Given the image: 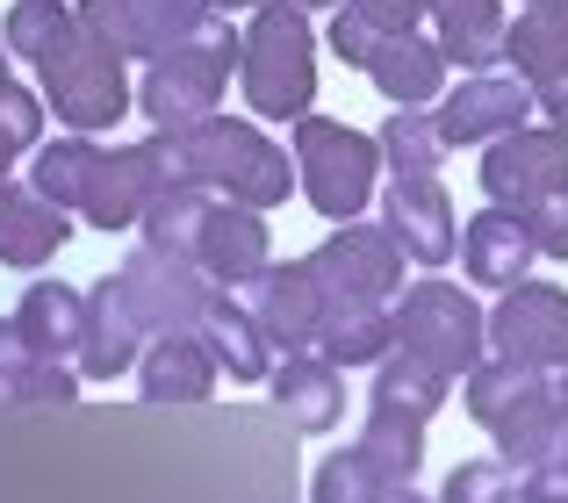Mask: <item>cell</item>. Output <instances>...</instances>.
<instances>
[{"mask_svg":"<svg viewBox=\"0 0 568 503\" xmlns=\"http://www.w3.org/2000/svg\"><path fill=\"white\" fill-rule=\"evenodd\" d=\"M14 324H22V338L43 360H72L87 338V288H72V280H29V295L14 302Z\"/></svg>","mask_w":568,"mask_h":503,"instance_id":"83f0119b","label":"cell"},{"mask_svg":"<svg viewBox=\"0 0 568 503\" xmlns=\"http://www.w3.org/2000/svg\"><path fill=\"white\" fill-rule=\"evenodd\" d=\"M483 195L497 209H532V202L568 195V130L561 123H518L504 137H489Z\"/></svg>","mask_w":568,"mask_h":503,"instance_id":"ba28073f","label":"cell"},{"mask_svg":"<svg viewBox=\"0 0 568 503\" xmlns=\"http://www.w3.org/2000/svg\"><path fill=\"white\" fill-rule=\"evenodd\" d=\"M72 29H80V14H72L65 0H14L0 43H8V58H22V65H43Z\"/></svg>","mask_w":568,"mask_h":503,"instance_id":"836d02e7","label":"cell"},{"mask_svg":"<svg viewBox=\"0 0 568 503\" xmlns=\"http://www.w3.org/2000/svg\"><path fill=\"white\" fill-rule=\"evenodd\" d=\"M489 439H497V461L504 468H540L547 453L568 439V418H561L555 389H540L532 403H518L511 418H497V424H489Z\"/></svg>","mask_w":568,"mask_h":503,"instance_id":"f1b7e54d","label":"cell"},{"mask_svg":"<svg viewBox=\"0 0 568 503\" xmlns=\"http://www.w3.org/2000/svg\"><path fill=\"white\" fill-rule=\"evenodd\" d=\"M460 381H468V418L483 424V432H489L497 418H511L518 403H532V396L547 389V374H532V367H518V360H497V352H489L483 367H468Z\"/></svg>","mask_w":568,"mask_h":503,"instance_id":"4dcf8cb0","label":"cell"},{"mask_svg":"<svg viewBox=\"0 0 568 503\" xmlns=\"http://www.w3.org/2000/svg\"><path fill=\"white\" fill-rule=\"evenodd\" d=\"M518 8H540V14H561L568 22V0H518Z\"/></svg>","mask_w":568,"mask_h":503,"instance_id":"ee69618b","label":"cell"},{"mask_svg":"<svg viewBox=\"0 0 568 503\" xmlns=\"http://www.w3.org/2000/svg\"><path fill=\"white\" fill-rule=\"evenodd\" d=\"M65 238H72V216L58 202H43L37 187L0 181V266L37 274V266H51L65 252Z\"/></svg>","mask_w":568,"mask_h":503,"instance_id":"d6986e66","label":"cell"},{"mask_svg":"<svg viewBox=\"0 0 568 503\" xmlns=\"http://www.w3.org/2000/svg\"><path fill=\"white\" fill-rule=\"evenodd\" d=\"M87 22V37H101L115 58H159L173 43H187L194 29H209L223 14V0H80L72 8Z\"/></svg>","mask_w":568,"mask_h":503,"instance_id":"30bf717a","label":"cell"},{"mask_svg":"<svg viewBox=\"0 0 568 503\" xmlns=\"http://www.w3.org/2000/svg\"><path fill=\"white\" fill-rule=\"evenodd\" d=\"M324 43H332V58H338V65L367 72V58L382 51V29H367L353 8H338V14H332V29H324Z\"/></svg>","mask_w":568,"mask_h":503,"instance_id":"74e56055","label":"cell"},{"mask_svg":"<svg viewBox=\"0 0 568 503\" xmlns=\"http://www.w3.org/2000/svg\"><path fill=\"white\" fill-rule=\"evenodd\" d=\"M532 238H526V224H518V209H483V216H468V230H460V266H468V280L475 288H518V280L532 274Z\"/></svg>","mask_w":568,"mask_h":503,"instance_id":"603a6c76","label":"cell"},{"mask_svg":"<svg viewBox=\"0 0 568 503\" xmlns=\"http://www.w3.org/2000/svg\"><path fill=\"white\" fill-rule=\"evenodd\" d=\"M274 259V230H266V209H245V202H223L209 195L202 202V224H194V245H187V266H202L209 288H252Z\"/></svg>","mask_w":568,"mask_h":503,"instance_id":"4fadbf2b","label":"cell"},{"mask_svg":"<svg viewBox=\"0 0 568 503\" xmlns=\"http://www.w3.org/2000/svg\"><path fill=\"white\" fill-rule=\"evenodd\" d=\"M454 396V374H439L432 360H417L410 346H388L375 360V381H367V410L382 418H410V424H432Z\"/></svg>","mask_w":568,"mask_h":503,"instance_id":"cb8c5ba5","label":"cell"},{"mask_svg":"<svg viewBox=\"0 0 568 503\" xmlns=\"http://www.w3.org/2000/svg\"><path fill=\"white\" fill-rule=\"evenodd\" d=\"M439 137L446 144H489L504 130L532 123V86L518 72H468L454 94H439Z\"/></svg>","mask_w":568,"mask_h":503,"instance_id":"9a60e30c","label":"cell"},{"mask_svg":"<svg viewBox=\"0 0 568 503\" xmlns=\"http://www.w3.org/2000/svg\"><path fill=\"white\" fill-rule=\"evenodd\" d=\"M237 94L260 123H295L317 101V29L295 0H260L237 37Z\"/></svg>","mask_w":568,"mask_h":503,"instance_id":"3957f363","label":"cell"},{"mask_svg":"<svg viewBox=\"0 0 568 503\" xmlns=\"http://www.w3.org/2000/svg\"><path fill=\"white\" fill-rule=\"evenodd\" d=\"M252 317H260L274 360H281V352H317L324 288H317V274H310V259H288V266L266 259V274L252 280Z\"/></svg>","mask_w":568,"mask_h":503,"instance_id":"2e32d148","label":"cell"},{"mask_svg":"<svg viewBox=\"0 0 568 503\" xmlns=\"http://www.w3.org/2000/svg\"><path fill=\"white\" fill-rule=\"evenodd\" d=\"M0 403L8 410H65V403H80V374H72L65 360H43L14 317H0Z\"/></svg>","mask_w":568,"mask_h":503,"instance_id":"ffe728a7","label":"cell"},{"mask_svg":"<svg viewBox=\"0 0 568 503\" xmlns=\"http://www.w3.org/2000/svg\"><path fill=\"white\" fill-rule=\"evenodd\" d=\"M504 58H511L518 80H547V72H568V22L561 14H540V8H518L511 29H504Z\"/></svg>","mask_w":568,"mask_h":503,"instance_id":"f546056e","label":"cell"},{"mask_svg":"<svg viewBox=\"0 0 568 503\" xmlns=\"http://www.w3.org/2000/svg\"><path fill=\"white\" fill-rule=\"evenodd\" d=\"M43 144V94H29V86L0 80V181L14 173V158L37 152Z\"/></svg>","mask_w":568,"mask_h":503,"instance_id":"d590c367","label":"cell"},{"mask_svg":"<svg viewBox=\"0 0 568 503\" xmlns=\"http://www.w3.org/2000/svg\"><path fill=\"white\" fill-rule=\"evenodd\" d=\"M388 317H396V346H410L417 360H432L454 381L489 360V309H475V295L454 288V280H439V274L410 280Z\"/></svg>","mask_w":568,"mask_h":503,"instance_id":"52a82bcc","label":"cell"},{"mask_svg":"<svg viewBox=\"0 0 568 503\" xmlns=\"http://www.w3.org/2000/svg\"><path fill=\"white\" fill-rule=\"evenodd\" d=\"M152 346V331L138 324V309H130V295H123V280H94L87 288V338H80V381H115V374H130L138 367V352Z\"/></svg>","mask_w":568,"mask_h":503,"instance_id":"e0dca14e","label":"cell"},{"mask_svg":"<svg viewBox=\"0 0 568 503\" xmlns=\"http://www.w3.org/2000/svg\"><path fill=\"white\" fill-rule=\"evenodd\" d=\"M144 152L159 158L166 187H202V195L245 202V209H281L295 195V158L281 144H266L260 123H237V115H202V123H181V130H152Z\"/></svg>","mask_w":568,"mask_h":503,"instance_id":"6da1fadb","label":"cell"},{"mask_svg":"<svg viewBox=\"0 0 568 503\" xmlns=\"http://www.w3.org/2000/svg\"><path fill=\"white\" fill-rule=\"evenodd\" d=\"M403 245L388 238L382 224H338L332 238L310 252V274H317L324 295H346V302H396L403 295Z\"/></svg>","mask_w":568,"mask_h":503,"instance_id":"8fae6325","label":"cell"},{"mask_svg":"<svg viewBox=\"0 0 568 503\" xmlns=\"http://www.w3.org/2000/svg\"><path fill=\"white\" fill-rule=\"evenodd\" d=\"M346 367H332L324 352H281L274 367H266V396H274V410L295 424V432H332L338 418H346Z\"/></svg>","mask_w":568,"mask_h":503,"instance_id":"ac0fdd59","label":"cell"},{"mask_svg":"<svg viewBox=\"0 0 568 503\" xmlns=\"http://www.w3.org/2000/svg\"><path fill=\"white\" fill-rule=\"evenodd\" d=\"M388 346H396V317H388V302H346V295H324L317 352L332 367H375Z\"/></svg>","mask_w":568,"mask_h":503,"instance_id":"4316f807","label":"cell"},{"mask_svg":"<svg viewBox=\"0 0 568 503\" xmlns=\"http://www.w3.org/2000/svg\"><path fill=\"white\" fill-rule=\"evenodd\" d=\"M382 490H388V482L367 468V453L361 446H338V453H324V461H317L310 503H375Z\"/></svg>","mask_w":568,"mask_h":503,"instance_id":"e575fe53","label":"cell"},{"mask_svg":"<svg viewBox=\"0 0 568 503\" xmlns=\"http://www.w3.org/2000/svg\"><path fill=\"white\" fill-rule=\"evenodd\" d=\"M375 503H432V496H417V482H396V490H382Z\"/></svg>","mask_w":568,"mask_h":503,"instance_id":"b9f144b4","label":"cell"},{"mask_svg":"<svg viewBox=\"0 0 568 503\" xmlns=\"http://www.w3.org/2000/svg\"><path fill=\"white\" fill-rule=\"evenodd\" d=\"M518 224H526V238H532V252H540V259H568V195L518 209Z\"/></svg>","mask_w":568,"mask_h":503,"instance_id":"f35d334b","label":"cell"},{"mask_svg":"<svg viewBox=\"0 0 568 503\" xmlns=\"http://www.w3.org/2000/svg\"><path fill=\"white\" fill-rule=\"evenodd\" d=\"M288 158H295V187L310 195V209L324 224H353V216L375 202V181H382V144L353 123H332V115H295V137H288Z\"/></svg>","mask_w":568,"mask_h":503,"instance_id":"277c9868","label":"cell"},{"mask_svg":"<svg viewBox=\"0 0 568 503\" xmlns=\"http://www.w3.org/2000/svg\"><path fill=\"white\" fill-rule=\"evenodd\" d=\"M432 503H518V482H511L504 461H460L454 475L439 482Z\"/></svg>","mask_w":568,"mask_h":503,"instance_id":"8d00e7d4","label":"cell"},{"mask_svg":"<svg viewBox=\"0 0 568 503\" xmlns=\"http://www.w3.org/2000/svg\"><path fill=\"white\" fill-rule=\"evenodd\" d=\"M209 389H216V360H209L202 331H166L138 352L144 403H209Z\"/></svg>","mask_w":568,"mask_h":503,"instance_id":"44dd1931","label":"cell"},{"mask_svg":"<svg viewBox=\"0 0 568 503\" xmlns=\"http://www.w3.org/2000/svg\"><path fill=\"white\" fill-rule=\"evenodd\" d=\"M425 22L439 29L446 65H460V72H497L504 65V29H511L504 0H425Z\"/></svg>","mask_w":568,"mask_h":503,"instance_id":"7402d4cb","label":"cell"},{"mask_svg":"<svg viewBox=\"0 0 568 503\" xmlns=\"http://www.w3.org/2000/svg\"><path fill=\"white\" fill-rule=\"evenodd\" d=\"M382 230L403 245L410 266H446L460 252V224H454V202H446L439 173H396L382 195Z\"/></svg>","mask_w":568,"mask_h":503,"instance_id":"5bb4252c","label":"cell"},{"mask_svg":"<svg viewBox=\"0 0 568 503\" xmlns=\"http://www.w3.org/2000/svg\"><path fill=\"white\" fill-rule=\"evenodd\" d=\"M295 8H303V14H310V8H338V0H295Z\"/></svg>","mask_w":568,"mask_h":503,"instance_id":"f6af8a7d","label":"cell"},{"mask_svg":"<svg viewBox=\"0 0 568 503\" xmlns=\"http://www.w3.org/2000/svg\"><path fill=\"white\" fill-rule=\"evenodd\" d=\"M0 80H8V43H0Z\"/></svg>","mask_w":568,"mask_h":503,"instance_id":"c3c4849f","label":"cell"},{"mask_svg":"<svg viewBox=\"0 0 568 503\" xmlns=\"http://www.w3.org/2000/svg\"><path fill=\"white\" fill-rule=\"evenodd\" d=\"M375 94H388V109H425L432 94H446V51L432 37H382V51L367 58Z\"/></svg>","mask_w":568,"mask_h":503,"instance_id":"484cf974","label":"cell"},{"mask_svg":"<svg viewBox=\"0 0 568 503\" xmlns=\"http://www.w3.org/2000/svg\"><path fill=\"white\" fill-rule=\"evenodd\" d=\"M223 8H260V0H223Z\"/></svg>","mask_w":568,"mask_h":503,"instance_id":"7dc6e473","label":"cell"},{"mask_svg":"<svg viewBox=\"0 0 568 503\" xmlns=\"http://www.w3.org/2000/svg\"><path fill=\"white\" fill-rule=\"evenodd\" d=\"M489 352L532 367V374H555L568 360V288L561 280L526 274L518 288H504L497 309H489Z\"/></svg>","mask_w":568,"mask_h":503,"instance_id":"9c48e42d","label":"cell"},{"mask_svg":"<svg viewBox=\"0 0 568 503\" xmlns=\"http://www.w3.org/2000/svg\"><path fill=\"white\" fill-rule=\"evenodd\" d=\"M353 446H361V453H367V468H375L388 490H396V482H417V468H425V424L367 410V432L353 439Z\"/></svg>","mask_w":568,"mask_h":503,"instance_id":"d6a6232c","label":"cell"},{"mask_svg":"<svg viewBox=\"0 0 568 503\" xmlns=\"http://www.w3.org/2000/svg\"><path fill=\"white\" fill-rule=\"evenodd\" d=\"M37 94H43V109H58V123L80 130V137H101V130H115L138 109V86H130L123 58L101 37H87V22L37 65Z\"/></svg>","mask_w":568,"mask_h":503,"instance_id":"8992f818","label":"cell"},{"mask_svg":"<svg viewBox=\"0 0 568 503\" xmlns=\"http://www.w3.org/2000/svg\"><path fill=\"white\" fill-rule=\"evenodd\" d=\"M194 331H202V346H209V360H216V374H231V381H266V367H274V346H266V331H260V317H252V302H237L231 288H216Z\"/></svg>","mask_w":568,"mask_h":503,"instance_id":"d4e9b609","label":"cell"},{"mask_svg":"<svg viewBox=\"0 0 568 503\" xmlns=\"http://www.w3.org/2000/svg\"><path fill=\"white\" fill-rule=\"evenodd\" d=\"M547 389H555V403H561V418H568V360L555 367V374H547Z\"/></svg>","mask_w":568,"mask_h":503,"instance_id":"7bdbcfd3","label":"cell"},{"mask_svg":"<svg viewBox=\"0 0 568 503\" xmlns=\"http://www.w3.org/2000/svg\"><path fill=\"white\" fill-rule=\"evenodd\" d=\"M231 72H237V29L216 14V22L194 29L187 43H173V51L144 58V80H138L144 123H152V130H181V123H202V115H216V101H223V86H231Z\"/></svg>","mask_w":568,"mask_h":503,"instance_id":"5b68a950","label":"cell"},{"mask_svg":"<svg viewBox=\"0 0 568 503\" xmlns=\"http://www.w3.org/2000/svg\"><path fill=\"white\" fill-rule=\"evenodd\" d=\"M29 187L87 230H138V216L152 209L166 181H159V158L144 144H94L65 130L58 144L29 152Z\"/></svg>","mask_w":568,"mask_h":503,"instance_id":"7a4b0ae2","label":"cell"},{"mask_svg":"<svg viewBox=\"0 0 568 503\" xmlns=\"http://www.w3.org/2000/svg\"><path fill=\"white\" fill-rule=\"evenodd\" d=\"M532 115H547V123L568 130V72H547V80H532Z\"/></svg>","mask_w":568,"mask_h":503,"instance_id":"60d3db41","label":"cell"},{"mask_svg":"<svg viewBox=\"0 0 568 503\" xmlns=\"http://www.w3.org/2000/svg\"><path fill=\"white\" fill-rule=\"evenodd\" d=\"M375 144H382L388 173H439V158L454 152V144L439 137V115H432V109H388V123L375 130Z\"/></svg>","mask_w":568,"mask_h":503,"instance_id":"1f68e13d","label":"cell"},{"mask_svg":"<svg viewBox=\"0 0 568 503\" xmlns=\"http://www.w3.org/2000/svg\"><path fill=\"white\" fill-rule=\"evenodd\" d=\"M338 8H353L367 29H382V37H410V29L425 22V0H338Z\"/></svg>","mask_w":568,"mask_h":503,"instance_id":"ab89813d","label":"cell"},{"mask_svg":"<svg viewBox=\"0 0 568 503\" xmlns=\"http://www.w3.org/2000/svg\"><path fill=\"white\" fill-rule=\"evenodd\" d=\"M555 461H561V468H568V439H561V446H555Z\"/></svg>","mask_w":568,"mask_h":503,"instance_id":"bcb514c9","label":"cell"},{"mask_svg":"<svg viewBox=\"0 0 568 503\" xmlns=\"http://www.w3.org/2000/svg\"><path fill=\"white\" fill-rule=\"evenodd\" d=\"M115 280H123L130 309H138V324H144L152 338L194 331V324H202V309H209V295H216L202 266L173 259V252H159V245H138L123 266H115Z\"/></svg>","mask_w":568,"mask_h":503,"instance_id":"7c38bea8","label":"cell"}]
</instances>
